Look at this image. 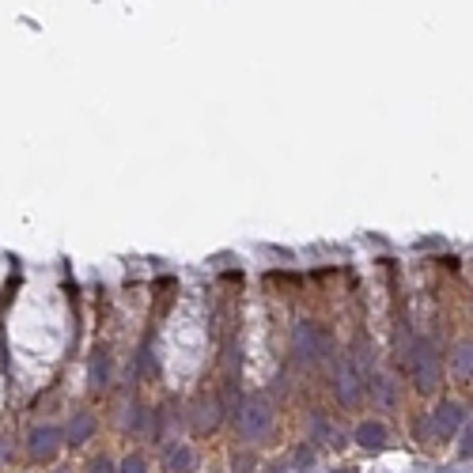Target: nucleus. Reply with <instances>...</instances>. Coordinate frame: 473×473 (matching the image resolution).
Returning <instances> with one entry per match:
<instances>
[{"label": "nucleus", "instance_id": "1", "mask_svg": "<svg viewBox=\"0 0 473 473\" xmlns=\"http://www.w3.org/2000/svg\"><path fill=\"white\" fill-rule=\"evenodd\" d=\"M235 428H239V436L243 439H266L269 436V424H272V409L266 398H246L243 405H235Z\"/></svg>", "mask_w": 473, "mask_h": 473}, {"label": "nucleus", "instance_id": "2", "mask_svg": "<svg viewBox=\"0 0 473 473\" xmlns=\"http://www.w3.org/2000/svg\"><path fill=\"white\" fill-rule=\"evenodd\" d=\"M409 371H413L416 390H424V394H432V390H436V382H439V360H436V349H432L428 337H416V341H413Z\"/></svg>", "mask_w": 473, "mask_h": 473}, {"label": "nucleus", "instance_id": "3", "mask_svg": "<svg viewBox=\"0 0 473 473\" xmlns=\"http://www.w3.org/2000/svg\"><path fill=\"white\" fill-rule=\"evenodd\" d=\"M223 420V402L212 394L197 398L194 409H189V428H194V436H212L216 428H220Z\"/></svg>", "mask_w": 473, "mask_h": 473}, {"label": "nucleus", "instance_id": "4", "mask_svg": "<svg viewBox=\"0 0 473 473\" xmlns=\"http://www.w3.org/2000/svg\"><path fill=\"white\" fill-rule=\"evenodd\" d=\"M462 420H466V409L454 405V402H447V405L436 409V416H432V432H436L439 439H451L454 432L462 428Z\"/></svg>", "mask_w": 473, "mask_h": 473}, {"label": "nucleus", "instance_id": "5", "mask_svg": "<svg viewBox=\"0 0 473 473\" xmlns=\"http://www.w3.org/2000/svg\"><path fill=\"white\" fill-rule=\"evenodd\" d=\"M337 394H341L344 405H360V398H364V382H360L356 367H352L349 360L337 367Z\"/></svg>", "mask_w": 473, "mask_h": 473}, {"label": "nucleus", "instance_id": "6", "mask_svg": "<svg viewBox=\"0 0 473 473\" xmlns=\"http://www.w3.org/2000/svg\"><path fill=\"white\" fill-rule=\"evenodd\" d=\"M61 447V432L57 428H38L35 436H30V454L35 458H53Z\"/></svg>", "mask_w": 473, "mask_h": 473}, {"label": "nucleus", "instance_id": "7", "mask_svg": "<svg viewBox=\"0 0 473 473\" xmlns=\"http://www.w3.org/2000/svg\"><path fill=\"white\" fill-rule=\"evenodd\" d=\"M356 443L367 447V451H375V447L387 443V428H382L379 420H364V424L356 428Z\"/></svg>", "mask_w": 473, "mask_h": 473}, {"label": "nucleus", "instance_id": "8", "mask_svg": "<svg viewBox=\"0 0 473 473\" xmlns=\"http://www.w3.org/2000/svg\"><path fill=\"white\" fill-rule=\"evenodd\" d=\"M91 436H95V416L91 413H76V416H72V424H68V443L80 447V443H87Z\"/></svg>", "mask_w": 473, "mask_h": 473}, {"label": "nucleus", "instance_id": "9", "mask_svg": "<svg viewBox=\"0 0 473 473\" xmlns=\"http://www.w3.org/2000/svg\"><path fill=\"white\" fill-rule=\"evenodd\" d=\"M295 352H299V360H315V356H322V352H318V333L310 330L307 322H303L299 330H295Z\"/></svg>", "mask_w": 473, "mask_h": 473}, {"label": "nucleus", "instance_id": "10", "mask_svg": "<svg viewBox=\"0 0 473 473\" xmlns=\"http://www.w3.org/2000/svg\"><path fill=\"white\" fill-rule=\"evenodd\" d=\"M167 466H171V473H189L194 470V447L178 443L171 454H167Z\"/></svg>", "mask_w": 473, "mask_h": 473}, {"label": "nucleus", "instance_id": "11", "mask_svg": "<svg viewBox=\"0 0 473 473\" xmlns=\"http://www.w3.org/2000/svg\"><path fill=\"white\" fill-rule=\"evenodd\" d=\"M122 473H148V466H144V458H136V454H129V458L122 462Z\"/></svg>", "mask_w": 473, "mask_h": 473}, {"label": "nucleus", "instance_id": "12", "mask_svg": "<svg viewBox=\"0 0 473 473\" xmlns=\"http://www.w3.org/2000/svg\"><path fill=\"white\" fill-rule=\"evenodd\" d=\"M470 364H473V360H470V344H462V349H458V371L466 375V379H470Z\"/></svg>", "mask_w": 473, "mask_h": 473}, {"label": "nucleus", "instance_id": "13", "mask_svg": "<svg viewBox=\"0 0 473 473\" xmlns=\"http://www.w3.org/2000/svg\"><path fill=\"white\" fill-rule=\"evenodd\" d=\"M87 473H114V462L110 458H99V462H91V470Z\"/></svg>", "mask_w": 473, "mask_h": 473}, {"label": "nucleus", "instance_id": "14", "mask_svg": "<svg viewBox=\"0 0 473 473\" xmlns=\"http://www.w3.org/2000/svg\"><path fill=\"white\" fill-rule=\"evenodd\" d=\"M310 458H315V451H310V447H299V454H295V462H299V466H310Z\"/></svg>", "mask_w": 473, "mask_h": 473}, {"label": "nucleus", "instance_id": "15", "mask_svg": "<svg viewBox=\"0 0 473 473\" xmlns=\"http://www.w3.org/2000/svg\"><path fill=\"white\" fill-rule=\"evenodd\" d=\"M379 398H382V405L394 402V390H390V382H379Z\"/></svg>", "mask_w": 473, "mask_h": 473}, {"label": "nucleus", "instance_id": "16", "mask_svg": "<svg viewBox=\"0 0 473 473\" xmlns=\"http://www.w3.org/2000/svg\"><path fill=\"white\" fill-rule=\"evenodd\" d=\"M235 470L246 473V470H250V458H246V454H239V458H235Z\"/></svg>", "mask_w": 473, "mask_h": 473}, {"label": "nucleus", "instance_id": "17", "mask_svg": "<svg viewBox=\"0 0 473 473\" xmlns=\"http://www.w3.org/2000/svg\"><path fill=\"white\" fill-rule=\"evenodd\" d=\"M57 473H65V470H57Z\"/></svg>", "mask_w": 473, "mask_h": 473}]
</instances>
